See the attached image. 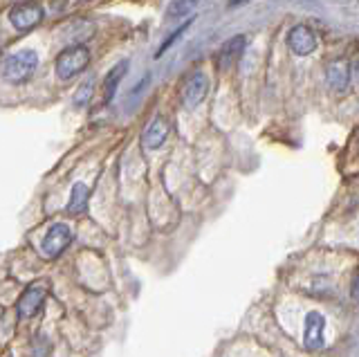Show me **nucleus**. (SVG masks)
Returning a JSON list of instances; mask_svg holds the SVG:
<instances>
[{
    "label": "nucleus",
    "mask_w": 359,
    "mask_h": 357,
    "mask_svg": "<svg viewBox=\"0 0 359 357\" xmlns=\"http://www.w3.org/2000/svg\"><path fill=\"white\" fill-rule=\"evenodd\" d=\"M39 68V54L34 50H20L9 54L0 65V76L7 83H27Z\"/></svg>",
    "instance_id": "obj_1"
},
{
    "label": "nucleus",
    "mask_w": 359,
    "mask_h": 357,
    "mask_svg": "<svg viewBox=\"0 0 359 357\" xmlns=\"http://www.w3.org/2000/svg\"><path fill=\"white\" fill-rule=\"evenodd\" d=\"M90 63V50L86 46H72V48H65L59 59H56V76L61 81H70L74 79L76 74H81Z\"/></svg>",
    "instance_id": "obj_2"
},
{
    "label": "nucleus",
    "mask_w": 359,
    "mask_h": 357,
    "mask_svg": "<svg viewBox=\"0 0 359 357\" xmlns=\"http://www.w3.org/2000/svg\"><path fill=\"white\" fill-rule=\"evenodd\" d=\"M72 238H74V234L67 222H54L41 243L43 256L45 259H59V256L67 250V245L72 243Z\"/></svg>",
    "instance_id": "obj_3"
},
{
    "label": "nucleus",
    "mask_w": 359,
    "mask_h": 357,
    "mask_svg": "<svg viewBox=\"0 0 359 357\" xmlns=\"http://www.w3.org/2000/svg\"><path fill=\"white\" fill-rule=\"evenodd\" d=\"M48 283H32L29 288H25V292L20 295L18 304H16V310H18V317L20 319H32L39 315V310L43 308L45 299H48Z\"/></svg>",
    "instance_id": "obj_4"
},
{
    "label": "nucleus",
    "mask_w": 359,
    "mask_h": 357,
    "mask_svg": "<svg viewBox=\"0 0 359 357\" xmlns=\"http://www.w3.org/2000/svg\"><path fill=\"white\" fill-rule=\"evenodd\" d=\"M43 16H45V12L39 3H20L9 9V23L18 32L34 29L43 20Z\"/></svg>",
    "instance_id": "obj_5"
},
{
    "label": "nucleus",
    "mask_w": 359,
    "mask_h": 357,
    "mask_svg": "<svg viewBox=\"0 0 359 357\" xmlns=\"http://www.w3.org/2000/svg\"><path fill=\"white\" fill-rule=\"evenodd\" d=\"M287 48L297 57H308V54L317 50V34L308 25H294L287 34Z\"/></svg>",
    "instance_id": "obj_6"
},
{
    "label": "nucleus",
    "mask_w": 359,
    "mask_h": 357,
    "mask_svg": "<svg viewBox=\"0 0 359 357\" xmlns=\"http://www.w3.org/2000/svg\"><path fill=\"white\" fill-rule=\"evenodd\" d=\"M209 93V79L205 72H194L187 79L182 88V104L187 108H196L205 102V97Z\"/></svg>",
    "instance_id": "obj_7"
},
{
    "label": "nucleus",
    "mask_w": 359,
    "mask_h": 357,
    "mask_svg": "<svg viewBox=\"0 0 359 357\" xmlns=\"http://www.w3.org/2000/svg\"><path fill=\"white\" fill-rule=\"evenodd\" d=\"M323 330H325V317L317 310L308 312L306 330H303V346H306L308 351L323 349Z\"/></svg>",
    "instance_id": "obj_8"
},
{
    "label": "nucleus",
    "mask_w": 359,
    "mask_h": 357,
    "mask_svg": "<svg viewBox=\"0 0 359 357\" xmlns=\"http://www.w3.org/2000/svg\"><path fill=\"white\" fill-rule=\"evenodd\" d=\"M168 137V121L164 117H153L142 133V147L146 151H157Z\"/></svg>",
    "instance_id": "obj_9"
},
{
    "label": "nucleus",
    "mask_w": 359,
    "mask_h": 357,
    "mask_svg": "<svg viewBox=\"0 0 359 357\" xmlns=\"http://www.w3.org/2000/svg\"><path fill=\"white\" fill-rule=\"evenodd\" d=\"M351 63L344 61V59H337L332 61L328 68H325V81L330 83L332 90H346L348 83H351Z\"/></svg>",
    "instance_id": "obj_10"
},
{
    "label": "nucleus",
    "mask_w": 359,
    "mask_h": 357,
    "mask_svg": "<svg viewBox=\"0 0 359 357\" xmlns=\"http://www.w3.org/2000/svg\"><path fill=\"white\" fill-rule=\"evenodd\" d=\"M245 46H247V39L243 34L233 36V39H229L227 43H224V46L220 48V52H218V65H220V70H229L231 65L241 59V54L245 52Z\"/></svg>",
    "instance_id": "obj_11"
},
{
    "label": "nucleus",
    "mask_w": 359,
    "mask_h": 357,
    "mask_svg": "<svg viewBox=\"0 0 359 357\" xmlns=\"http://www.w3.org/2000/svg\"><path fill=\"white\" fill-rule=\"evenodd\" d=\"M88 200H90V187H86L83 182H76L72 187V194H70V203H67V211L74 216L83 214L86 207H88Z\"/></svg>",
    "instance_id": "obj_12"
},
{
    "label": "nucleus",
    "mask_w": 359,
    "mask_h": 357,
    "mask_svg": "<svg viewBox=\"0 0 359 357\" xmlns=\"http://www.w3.org/2000/svg\"><path fill=\"white\" fill-rule=\"evenodd\" d=\"M126 72H128V61H121V63H117L115 68H112V70L108 72L106 81H104V93H106V102H110V99L115 97L117 88H119V83H121V79H123V76H126Z\"/></svg>",
    "instance_id": "obj_13"
},
{
    "label": "nucleus",
    "mask_w": 359,
    "mask_h": 357,
    "mask_svg": "<svg viewBox=\"0 0 359 357\" xmlns=\"http://www.w3.org/2000/svg\"><path fill=\"white\" fill-rule=\"evenodd\" d=\"M189 25H191V18L187 20V23H182V25H180V27H177V29L173 32V34H171V36H168V39H166V41L162 43V48H160V50H157V52H155V59H160V57H162V54H164V52H166L168 48H171V46H173V43H175V41H177L180 36H182V34H184V32H187V29H189Z\"/></svg>",
    "instance_id": "obj_14"
},
{
    "label": "nucleus",
    "mask_w": 359,
    "mask_h": 357,
    "mask_svg": "<svg viewBox=\"0 0 359 357\" xmlns=\"http://www.w3.org/2000/svg\"><path fill=\"white\" fill-rule=\"evenodd\" d=\"M90 93H93V79H90L88 83H83V86H81V90H79V95H76V104H81V102H83V97L88 99V97H90Z\"/></svg>",
    "instance_id": "obj_15"
},
{
    "label": "nucleus",
    "mask_w": 359,
    "mask_h": 357,
    "mask_svg": "<svg viewBox=\"0 0 359 357\" xmlns=\"http://www.w3.org/2000/svg\"><path fill=\"white\" fill-rule=\"evenodd\" d=\"M353 299L359 301V276L355 278V285H353Z\"/></svg>",
    "instance_id": "obj_16"
},
{
    "label": "nucleus",
    "mask_w": 359,
    "mask_h": 357,
    "mask_svg": "<svg viewBox=\"0 0 359 357\" xmlns=\"http://www.w3.org/2000/svg\"><path fill=\"white\" fill-rule=\"evenodd\" d=\"M355 81H357V86H359V61H357V65H355Z\"/></svg>",
    "instance_id": "obj_17"
}]
</instances>
